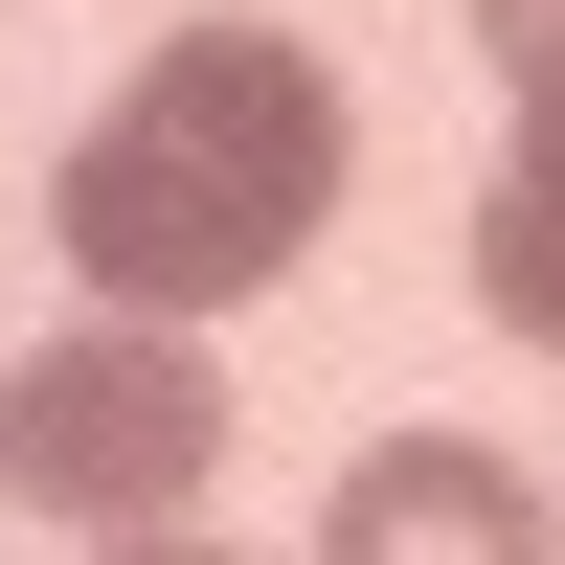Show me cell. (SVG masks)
<instances>
[{"label": "cell", "mask_w": 565, "mask_h": 565, "mask_svg": "<svg viewBox=\"0 0 565 565\" xmlns=\"http://www.w3.org/2000/svg\"><path fill=\"white\" fill-rule=\"evenodd\" d=\"M90 565H226V543H181V521H159V543H90Z\"/></svg>", "instance_id": "cell-6"}, {"label": "cell", "mask_w": 565, "mask_h": 565, "mask_svg": "<svg viewBox=\"0 0 565 565\" xmlns=\"http://www.w3.org/2000/svg\"><path fill=\"white\" fill-rule=\"evenodd\" d=\"M452 23L498 45V90H543V68H565V0H452Z\"/></svg>", "instance_id": "cell-5"}, {"label": "cell", "mask_w": 565, "mask_h": 565, "mask_svg": "<svg viewBox=\"0 0 565 565\" xmlns=\"http://www.w3.org/2000/svg\"><path fill=\"white\" fill-rule=\"evenodd\" d=\"M476 317L565 362V68L521 90V136H498V181H476Z\"/></svg>", "instance_id": "cell-4"}, {"label": "cell", "mask_w": 565, "mask_h": 565, "mask_svg": "<svg viewBox=\"0 0 565 565\" xmlns=\"http://www.w3.org/2000/svg\"><path fill=\"white\" fill-rule=\"evenodd\" d=\"M226 476V362L204 317H68L45 362H0V498L68 543H159Z\"/></svg>", "instance_id": "cell-2"}, {"label": "cell", "mask_w": 565, "mask_h": 565, "mask_svg": "<svg viewBox=\"0 0 565 565\" xmlns=\"http://www.w3.org/2000/svg\"><path fill=\"white\" fill-rule=\"evenodd\" d=\"M340 181H362V114L295 23H159L136 90L45 159V226L90 317H249L340 226Z\"/></svg>", "instance_id": "cell-1"}, {"label": "cell", "mask_w": 565, "mask_h": 565, "mask_svg": "<svg viewBox=\"0 0 565 565\" xmlns=\"http://www.w3.org/2000/svg\"><path fill=\"white\" fill-rule=\"evenodd\" d=\"M317 565H565V498L476 430H385L340 476V521H317Z\"/></svg>", "instance_id": "cell-3"}]
</instances>
